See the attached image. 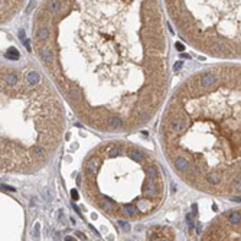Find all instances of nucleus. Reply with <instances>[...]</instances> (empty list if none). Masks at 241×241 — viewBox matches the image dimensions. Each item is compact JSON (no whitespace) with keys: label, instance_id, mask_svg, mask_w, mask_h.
<instances>
[{"label":"nucleus","instance_id":"27","mask_svg":"<svg viewBox=\"0 0 241 241\" xmlns=\"http://www.w3.org/2000/svg\"><path fill=\"white\" fill-rule=\"evenodd\" d=\"M192 211H194V214H195V215L198 214V206H197V203H194V205H192Z\"/></svg>","mask_w":241,"mask_h":241},{"label":"nucleus","instance_id":"22","mask_svg":"<svg viewBox=\"0 0 241 241\" xmlns=\"http://www.w3.org/2000/svg\"><path fill=\"white\" fill-rule=\"evenodd\" d=\"M39 222H36V224H35V230H33V235H35V237H39Z\"/></svg>","mask_w":241,"mask_h":241},{"label":"nucleus","instance_id":"9","mask_svg":"<svg viewBox=\"0 0 241 241\" xmlns=\"http://www.w3.org/2000/svg\"><path fill=\"white\" fill-rule=\"evenodd\" d=\"M4 56H6L7 59H19V51L12 46V48H9V49L6 51Z\"/></svg>","mask_w":241,"mask_h":241},{"label":"nucleus","instance_id":"28","mask_svg":"<svg viewBox=\"0 0 241 241\" xmlns=\"http://www.w3.org/2000/svg\"><path fill=\"white\" fill-rule=\"evenodd\" d=\"M176 49L178 51H183V45L182 43H176Z\"/></svg>","mask_w":241,"mask_h":241},{"label":"nucleus","instance_id":"21","mask_svg":"<svg viewBox=\"0 0 241 241\" xmlns=\"http://www.w3.org/2000/svg\"><path fill=\"white\" fill-rule=\"evenodd\" d=\"M119 225L123 227V230H124V231H128V228H130V225H128L127 222H124V221H119Z\"/></svg>","mask_w":241,"mask_h":241},{"label":"nucleus","instance_id":"5","mask_svg":"<svg viewBox=\"0 0 241 241\" xmlns=\"http://www.w3.org/2000/svg\"><path fill=\"white\" fill-rule=\"evenodd\" d=\"M39 55L45 64H52V61H53V52H52L51 49H48V48H46V49H42Z\"/></svg>","mask_w":241,"mask_h":241},{"label":"nucleus","instance_id":"11","mask_svg":"<svg viewBox=\"0 0 241 241\" xmlns=\"http://www.w3.org/2000/svg\"><path fill=\"white\" fill-rule=\"evenodd\" d=\"M48 7H49L51 12H55V13H56V12L61 10L62 6H61V1H59V0H49V1H48Z\"/></svg>","mask_w":241,"mask_h":241},{"label":"nucleus","instance_id":"16","mask_svg":"<svg viewBox=\"0 0 241 241\" xmlns=\"http://www.w3.org/2000/svg\"><path fill=\"white\" fill-rule=\"evenodd\" d=\"M121 153V149L119 146H113L111 149H110V152H108V158H117V156H120Z\"/></svg>","mask_w":241,"mask_h":241},{"label":"nucleus","instance_id":"14","mask_svg":"<svg viewBox=\"0 0 241 241\" xmlns=\"http://www.w3.org/2000/svg\"><path fill=\"white\" fill-rule=\"evenodd\" d=\"M100 208L103 209V211H106V212H110L111 211V208H113V203L110 201H100Z\"/></svg>","mask_w":241,"mask_h":241},{"label":"nucleus","instance_id":"8","mask_svg":"<svg viewBox=\"0 0 241 241\" xmlns=\"http://www.w3.org/2000/svg\"><path fill=\"white\" fill-rule=\"evenodd\" d=\"M128 158H131L133 160H136V162H142V159H143V155H142V152H140V150H137V149L131 147V149H128Z\"/></svg>","mask_w":241,"mask_h":241},{"label":"nucleus","instance_id":"3","mask_svg":"<svg viewBox=\"0 0 241 241\" xmlns=\"http://www.w3.org/2000/svg\"><path fill=\"white\" fill-rule=\"evenodd\" d=\"M185 127H186V121L185 120H173L170 123V130L173 133H181V131L185 130Z\"/></svg>","mask_w":241,"mask_h":241},{"label":"nucleus","instance_id":"29","mask_svg":"<svg viewBox=\"0 0 241 241\" xmlns=\"http://www.w3.org/2000/svg\"><path fill=\"white\" fill-rule=\"evenodd\" d=\"M71 197L74 198V199H78V194H77V191H72V194H71Z\"/></svg>","mask_w":241,"mask_h":241},{"label":"nucleus","instance_id":"23","mask_svg":"<svg viewBox=\"0 0 241 241\" xmlns=\"http://www.w3.org/2000/svg\"><path fill=\"white\" fill-rule=\"evenodd\" d=\"M186 221H188L189 227H191V228H194V221H192V217H191V214H188V215H186Z\"/></svg>","mask_w":241,"mask_h":241},{"label":"nucleus","instance_id":"10","mask_svg":"<svg viewBox=\"0 0 241 241\" xmlns=\"http://www.w3.org/2000/svg\"><path fill=\"white\" fill-rule=\"evenodd\" d=\"M3 81H4V84L6 85H15L16 82H17V77L15 75V74H4L3 75Z\"/></svg>","mask_w":241,"mask_h":241},{"label":"nucleus","instance_id":"33","mask_svg":"<svg viewBox=\"0 0 241 241\" xmlns=\"http://www.w3.org/2000/svg\"><path fill=\"white\" fill-rule=\"evenodd\" d=\"M233 201H235V202H241V198H233Z\"/></svg>","mask_w":241,"mask_h":241},{"label":"nucleus","instance_id":"25","mask_svg":"<svg viewBox=\"0 0 241 241\" xmlns=\"http://www.w3.org/2000/svg\"><path fill=\"white\" fill-rule=\"evenodd\" d=\"M23 45L26 46V49L31 52V45H29V40H23Z\"/></svg>","mask_w":241,"mask_h":241},{"label":"nucleus","instance_id":"26","mask_svg":"<svg viewBox=\"0 0 241 241\" xmlns=\"http://www.w3.org/2000/svg\"><path fill=\"white\" fill-rule=\"evenodd\" d=\"M181 67H182V62H176V65L173 67V69H175V71H178V69H181Z\"/></svg>","mask_w":241,"mask_h":241},{"label":"nucleus","instance_id":"6","mask_svg":"<svg viewBox=\"0 0 241 241\" xmlns=\"http://www.w3.org/2000/svg\"><path fill=\"white\" fill-rule=\"evenodd\" d=\"M175 167L178 169V170H188L189 169V163H188V160L185 159V158H176V160H175Z\"/></svg>","mask_w":241,"mask_h":241},{"label":"nucleus","instance_id":"15","mask_svg":"<svg viewBox=\"0 0 241 241\" xmlns=\"http://www.w3.org/2000/svg\"><path fill=\"white\" fill-rule=\"evenodd\" d=\"M107 123H108V126L113 127V128H117V127H120L121 126V120L120 119H117V117H111V119H108Z\"/></svg>","mask_w":241,"mask_h":241},{"label":"nucleus","instance_id":"1","mask_svg":"<svg viewBox=\"0 0 241 241\" xmlns=\"http://www.w3.org/2000/svg\"><path fill=\"white\" fill-rule=\"evenodd\" d=\"M215 75L214 74H211V72H206V74H203L201 77V87L202 88H211L214 84H215Z\"/></svg>","mask_w":241,"mask_h":241},{"label":"nucleus","instance_id":"18","mask_svg":"<svg viewBox=\"0 0 241 241\" xmlns=\"http://www.w3.org/2000/svg\"><path fill=\"white\" fill-rule=\"evenodd\" d=\"M69 97L72 98V100H80L81 98V94H80V91L77 90V88H72V91L69 92Z\"/></svg>","mask_w":241,"mask_h":241},{"label":"nucleus","instance_id":"20","mask_svg":"<svg viewBox=\"0 0 241 241\" xmlns=\"http://www.w3.org/2000/svg\"><path fill=\"white\" fill-rule=\"evenodd\" d=\"M234 188H235L237 191H241V176L235 178V181H234Z\"/></svg>","mask_w":241,"mask_h":241},{"label":"nucleus","instance_id":"19","mask_svg":"<svg viewBox=\"0 0 241 241\" xmlns=\"http://www.w3.org/2000/svg\"><path fill=\"white\" fill-rule=\"evenodd\" d=\"M33 153H35L36 158H45V156H46V153H45V150H43L42 147H36V149L33 150Z\"/></svg>","mask_w":241,"mask_h":241},{"label":"nucleus","instance_id":"32","mask_svg":"<svg viewBox=\"0 0 241 241\" xmlns=\"http://www.w3.org/2000/svg\"><path fill=\"white\" fill-rule=\"evenodd\" d=\"M202 231V227L201 225H198V228H197V233H198V234H199V233H201Z\"/></svg>","mask_w":241,"mask_h":241},{"label":"nucleus","instance_id":"13","mask_svg":"<svg viewBox=\"0 0 241 241\" xmlns=\"http://www.w3.org/2000/svg\"><path fill=\"white\" fill-rule=\"evenodd\" d=\"M87 173L88 175H94L95 173V170H97V162H95V159H91V160L87 163Z\"/></svg>","mask_w":241,"mask_h":241},{"label":"nucleus","instance_id":"24","mask_svg":"<svg viewBox=\"0 0 241 241\" xmlns=\"http://www.w3.org/2000/svg\"><path fill=\"white\" fill-rule=\"evenodd\" d=\"M19 38H20L22 40H26V39H25V31H23V29H20V31H19Z\"/></svg>","mask_w":241,"mask_h":241},{"label":"nucleus","instance_id":"12","mask_svg":"<svg viewBox=\"0 0 241 241\" xmlns=\"http://www.w3.org/2000/svg\"><path fill=\"white\" fill-rule=\"evenodd\" d=\"M206 181H208L209 183H212V185H217V183L221 181V175L217 173V172H212V173H209V175L206 176Z\"/></svg>","mask_w":241,"mask_h":241},{"label":"nucleus","instance_id":"31","mask_svg":"<svg viewBox=\"0 0 241 241\" xmlns=\"http://www.w3.org/2000/svg\"><path fill=\"white\" fill-rule=\"evenodd\" d=\"M64 240H67V241H69V240H74V237H72V235H67V237H65V238H64Z\"/></svg>","mask_w":241,"mask_h":241},{"label":"nucleus","instance_id":"4","mask_svg":"<svg viewBox=\"0 0 241 241\" xmlns=\"http://www.w3.org/2000/svg\"><path fill=\"white\" fill-rule=\"evenodd\" d=\"M120 214L121 215H124V217H133V215L137 214V208H136L133 203H130V205H124V206H121L120 208Z\"/></svg>","mask_w":241,"mask_h":241},{"label":"nucleus","instance_id":"30","mask_svg":"<svg viewBox=\"0 0 241 241\" xmlns=\"http://www.w3.org/2000/svg\"><path fill=\"white\" fill-rule=\"evenodd\" d=\"M77 235H78L80 238H82V240H85V235H84L82 233H77Z\"/></svg>","mask_w":241,"mask_h":241},{"label":"nucleus","instance_id":"17","mask_svg":"<svg viewBox=\"0 0 241 241\" xmlns=\"http://www.w3.org/2000/svg\"><path fill=\"white\" fill-rule=\"evenodd\" d=\"M240 221H241L240 212H233V214L230 215V222H231V224H238Z\"/></svg>","mask_w":241,"mask_h":241},{"label":"nucleus","instance_id":"2","mask_svg":"<svg viewBox=\"0 0 241 241\" xmlns=\"http://www.w3.org/2000/svg\"><path fill=\"white\" fill-rule=\"evenodd\" d=\"M25 81H26V84L29 87H35V85H38V82L40 81V75L36 71H29L26 74V77H25Z\"/></svg>","mask_w":241,"mask_h":241},{"label":"nucleus","instance_id":"7","mask_svg":"<svg viewBox=\"0 0 241 241\" xmlns=\"http://www.w3.org/2000/svg\"><path fill=\"white\" fill-rule=\"evenodd\" d=\"M49 35H51L49 28L43 26V28H40L39 31H38V33H36V39L40 40V42H43V40H46L48 38H49Z\"/></svg>","mask_w":241,"mask_h":241}]
</instances>
